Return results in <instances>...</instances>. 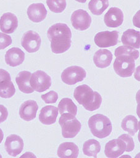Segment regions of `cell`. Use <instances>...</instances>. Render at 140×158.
Returning <instances> with one entry per match:
<instances>
[{
    "instance_id": "obj_1",
    "label": "cell",
    "mask_w": 140,
    "mask_h": 158,
    "mask_svg": "<svg viewBox=\"0 0 140 158\" xmlns=\"http://www.w3.org/2000/svg\"><path fill=\"white\" fill-rule=\"evenodd\" d=\"M47 37L51 41L52 52L55 54L65 52L71 46L72 32L65 23H57L49 27Z\"/></svg>"
},
{
    "instance_id": "obj_2",
    "label": "cell",
    "mask_w": 140,
    "mask_h": 158,
    "mask_svg": "<svg viewBox=\"0 0 140 158\" xmlns=\"http://www.w3.org/2000/svg\"><path fill=\"white\" fill-rule=\"evenodd\" d=\"M75 100L89 111H94L99 109L102 103L101 94L94 91L87 85H81L75 88L73 93Z\"/></svg>"
},
{
    "instance_id": "obj_3",
    "label": "cell",
    "mask_w": 140,
    "mask_h": 158,
    "mask_svg": "<svg viewBox=\"0 0 140 158\" xmlns=\"http://www.w3.org/2000/svg\"><path fill=\"white\" fill-rule=\"evenodd\" d=\"M88 126L92 134L100 139L107 137L112 131V125L110 119L100 114H95L89 118Z\"/></svg>"
},
{
    "instance_id": "obj_4",
    "label": "cell",
    "mask_w": 140,
    "mask_h": 158,
    "mask_svg": "<svg viewBox=\"0 0 140 158\" xmlns=\"http://www.w3.org/2000/svg\"><path fill=\"white\" fill-rule=\"evenodd\" d=\"M59 123L62 128V135L65 138H72L80 132L81 125L75 115L69 113L61 114Z\"/></svg>"
},
{
    "instance_id": "obj_5",
    "label": "cell",
    "mask_w": 140,
    "mask_h": 158,
    "mask_svg": "<svg viewBox=\"0 0 140 158\" xmlns=\"http://www.w3.org/2000/svg\"><path fill=\"white\" fill-rule=\"evenodd\" d=\"M135 68L134 59L126 55L116 57L113 62V69L115 73L121 77H129L132 75Z\"/></svg>"
},
{
    "instance_id": "obj_6",
    "label": "cell",
    "mask_w": 140,
    "mask_h": 158,
    "mask_svg": "<svg viewBox=\"0 0 140 158\" xmlns=\"http://www.w3.org/2000/svg\"><path fill=\"white\" fill-rule=\"evenodd\" d=\"M86 76L85 70L80 66L73 65L66 68L61 74V79L63 82L68 85L83 81Z\"/></svg>"
},
{
    "instance_id": "obj_7",
    "label": "cell",
    "mask_w": 140,
    "mask_h": 158,
    "mask_svg": "<svg viewBox=\"0 0 140 158\" xmlns=\"http://www.w3.org/2000/svg\"><path fill=\"white\" fill-rule=\"evenodd\" d=\"M30 83L34 91L41 93L50 88L51 78L46 72L37 70L31 75Z\"/></svg>"
},
{
    "instance_id": "obj_8",
    "label": "cell",
    "mask_w": 140,
    "mask_h": 158,
    "mask_svg": "<svg viewBox=\"0 0 140 158\" xmlns=\"http://www.w3.org/2000/svg\"><path fill=\"white\" fill-rule=\"evenodd\" d=\"M41 43V38L38 33L33 30L25 32L21 40L22 46L28 52H35L40 48Z\"/></svg>"
},
{
    "instance_id": "obj_9",
    "label": "cell",
    "mask_w": 140,
    "mask_h": 158,
    "mask_svg": "<svg viewBox=\"0 0 140 158\" xmlns=\"http://www.w3.org/2000/svg\"><path fill=\"white\" fill-rule=\"evenodd\" d=\"M118 32L117 31H103L95 35L94 41L98 47L103 48L116 45L118 43Z\"/></svg>"
},
{
    "instance_id": "obj_10",
    "label": "cell",
    "mask_w": 140,
    "mask_h": 158,
    "mask_svg": "<svg viewBox=\"0 0 140 158\" xmlns=\"http://www.w3.org/2000/svg\"><path fill=\"white\" fill-rule=\"evenodd\" d=\"M71 23L73 27L78 30L88 29L91 23V17L84 10L78 9L75 10L71 15Z\"/></svg>"
},
{
    "instance_id": "obj_11",
    "label": "cell",
    "mask_w": 140,
    "mask_h": 158,
    "mask_svg": "<svg viewBox=\"0 0 140 158\" xmlns=\"http://www.w3.org/2000/svg\"><path fill=\"white\" fill-rule=\"evenodd\" d=\"M126 144L123 140L118 138L107 142L105 146L104 153L109 158H117L125 151Z\"/></svg>"
},
{
    "instance_id": "obj_12",
    "label": "cell",
    "mask_w": 140,
    "mask_h": 158,
    "mask_svg": "<svg viewBox=\"0 0 140 158\" xmlns=\"http://www.w3.org/2000/svg\"><path fill=\"white\" fill-rule=\"evenodd\" d=\"M23 141L22 138L15 134H12L6 138L4 147L6 152L11 156L15 157L23 150Z\"/></svg>"
},
{
    "instance_id": "obj_13",
    "label": "cell",
    "mask_w": 140,
    "mask_h": 158,
    "mask_svg": "<svg viewBox=\"0 0 140 158\" xmlns=\"http://www.w3.org/2000/svg\"><path fill=\"white\" fill-rule=\"evenodd\" d=\"M105 24L111 28L120 26L123 22V14L121 9L116 7H110L104 17Z\"/></svg>"
},
{
    "instance_id": "obj_14",
    "label": "cell",
    "mask_w": 140,
    "mask_h": 158,
    "mask_svg": "<svg viewBox=\"0 0 140 158\" xmlns=\"http://www.w3.org/2000/svg\"><path fill=\"white\" fill-rule=\"evenodd\" d=\"M38 109L37 102L34 100L25 101L20 107L19 115L25 121H31L35 118Z\"/></svg>"
},
{
    "instance_id": "obj_15",
    "label": "cell",
    "mask_w": 140,
    "mask_h": 158,
    "mask_svg": "<svg viewBox=\"0 0 140 158\" xmlns=\"http://www.w3.org/2000/svg\"><path fill=\"white\" fill-rule=\"evenodd\" d=\"M18 27V19L11 12L4 14L0 18V30L5 33H12Z\"/></svg>"
},
{
    "instance_id": "obj_16",
    "label": "cell",
    "mask_w": 140,
    "mask_h": 158,
    "mask_svg": "<svg viewBox=\"0 0 140 158\" xmlns=\"http://www.w3.org/2000/svg\"><path fill=\"white\" fill-rule=\"evenodd\" d=\"M27 15L30 20L38 23L46 18L47 10L43 3H34L28 6Z\"/></svg>"
},
{
    "instance_id": "obj_17",
    "label": "cell",
    "mask_w": 140,
    "mask_h": 158,
    "mask_svg": "<svg viewBox=\"0 0 140 158\" xmlns=\"http://www.w3.org/2000/svg\"><path fill=\"white\" fill-rule=\"evenodd\" d=\"M25 53L20 48L14 47L7 51L5 54L6 63L11 66L16 67L24 61Z\"/></svg>"
},
{
    "instance_id": "obj_18",
    "label": "cell",
    "mask_w": 140,
    "mask_h": 158,
    "mask_svg": "<svg viewBox=\"0 0 140 158\" xmlns=\"http://www.w3.org/2000/svg\"><path fill=\"white\" fill-rule=\"evenodd\" d=\"M57 115V107L51 105L46 106L41 109L39 120L44 125H52L56 122Z\"/></svg>"
},
{
    "instance_id": "obj_19",
    "label": "cell",
    "mask_w": 140,
    "mask_h": 158,
    "mask_svg": "<svg viewBox=\"0 0 140 158\" xmlns=\"http://www.w3.org/2000/svg\"><path fill=\"white\" fill-rule=\"evenodd\" d=\"M113 56L112 52L105 49L97 51L93 56V61L96 67L101 69L109 67L112 62Z\"/></svg>"
},
{
    "instance_id": "obj_20",
    "label": "cell",
    "mask_w": 140,
    "mask_h": 158,
    "mask_svg": "<svg viewBox=\"0 0 140 158\" xmlns=\"http://www.w3.org/2000/svg\"><path fill=\"white\" fill-rule=\"evenodd\" d=\"M140 32L134 29H128L125 31L121 36V42L125 46L135 49L140 48Z\"/></svg>"
},
{
    "instance_id": "obj_21",
    "label": "cell",
    "mask_w": 140,
    "mask_h": 158,
    "mask_svg": "<svg viewBox=\"0 0 140 158\" xmlns=\"http://www.w3.org/2000/svg\"><path fill=\"white\" fill-rule=\"evenodd\" d=\"M78 154V146L72 142L61 143L57 149V156L61 158H76Z\"/></svg>"
},
{
    "instance_id": "obj_22",
    "label": "cell",
    "mask_w": 140,
    "mask_h": 158,
    "mask_svg": "<svg viewBox=\"0 0 140 158\" xmlns=\"http://www.w3.org/2000/svg\"><path fill=\"white\" fill-rule=\"evenodd\" d=\"M31 73L28 71H22L19 73L15 78V81L19 89L24 93H31L34 89L30 85V79Z\"/></svg>"
},
{
    "instance_id": "obj_23",
    "label": "cell",
    "mask_w": 140,
    "mask_h": 158,
    "mask_svg": "<svg viewBox=\"0 0 140 158\" xmlns=\"http://www.w3.org/2000/svg\"><path fill=\"white\" fill-rule=\"evenodd\" d=\"M121 127L124 131H127L130 135L134 136L139 128V124L134 116L129 115L123 119Z\"/></svg>"
},
{
    "instance_id": "obj_24",
    "label": "cell",
    "mask_w": 140,
    "mask_h": 158,
    "mask_svg": "<svg viewBox=\"0 0 140 158\" xmlns=\"http://www.w3.org/2000/svg\"><path fill=\"white\" fill-rule=\"evenodd\" d=\"M101 151V144L94 139H89L86 141L83 146V152L84 155L89 157H97V154Z\"/></svg>"
},
{
    "instance_id": "obj_25",
    "label": "cell",
    "mask_w": 140,
    "mask_h": 158,
    "mask_svg": "<svg viewBox=\"0 0 140 158\" xmlns=\"http://www.w3.org/2000/svg\"><path fill=\"white\" fill-rule=\"evenodd\" d=\"M57 108L60 115L64 113H69L75 116L77 114V107L70 98H64L62 99Z\"/></svg>"
},
{
    "instance_id": "obj_26",
    "label": "cell",
    "mask_w": 140,
    "mask_h": 158,
    "mask_svg": "<svg viewBox=\"0 0 140 158\" xmlns=\"http://www.w3.org/2000/svg\"><path fill=\"white\" fill-rule=\"evenodd\" d=\"M109 6V0H90L88 8L91 12L96 15H101Z\"/></svg>"
},
{
    "instance_id": "obj_27",
    "label": "cell",
    "mask_w": 140,
    "mask_h": 158,
    "mask_svg": "<svg viewBox=\"0 0 140 158\" xmlns=\"http://www.w3.org/2000/svg\"><path fill=\"white\" fill-rule=\"evenodd\" d=\"M15 88L11 79L6 80L0 82V97L9 98L14 96Z\"/></svg>"
},
{
    "instance_id": "obj_28",
    "label": "cell",
    "mask_w": 140,
    "mask_h": 158,
    "mask_svg": "<svg viewBox=\"0 0 140 158\" xmlns=\"http://www.w3.org/2000/svg\"><path fill=\"white\" fill-rule=\"evenodd\" d=\"M120 55H126L132 57L134 60L137 59L139 56V52L135 48L128 46H120L115 49V57Z\"/></svg>"
},
{
    "instance_id": "obj_29",
    "label": "cell",
    "mask_w": 140,
    "mask_h": 158,
    "mask_svg": "<svg viewBox=\"0 0 140 158\" xmlns=\"http://www.w3.org/2000/svg\"><path fill=\"white\" fill-rule=\"evenodd\" d=\"M46 4L49 9L55 13L63 12L67 6L65 0H46Z\"/></svg>"
},
{
    "instance_id": "obj_30",
    "label": "cell",
    "mask_w": 140,
    "mask_h": 158,
    "mask_svg": "<svg viewBox=\"0 0 140 158\" xmlns=\"http://www.w3.org/2000/svg\"><path fill=\"white\" fill-rule=\"evenodd\" d=\"M119 138L121 139L124 141V142L126 144V149L125 151L126 152H131L132 151L134 148V143L133 141V139L127 134H123L120 135Z\"/></svg>"
},
{
    "instance_id": "obj_31",
    "label": "cell",
    "mask_w": 140,
    "mask_h": 158,
    "mask_svg": "<svg viewBox=\"0 0 140 158\" xmlns=\"http://www.w3.org/2000/svg\"><path fill=\"white\" fill-rule=\"evenodd\" d=\"M41 97L47 104L55 103L58 99V94L54 91H50L44 94H42Z\"/></svg>"
},
{
    "instance_id": "obj_32",
    "label": "cell",
    "mask_w": 140,
    "mask_h": 158,
    "mask_svg": "<svg viewBox=\"0 0 140 158\" xmlns=\"http://www.w3.org/2000/svg\"><path fill=\"white\" fill-rule=\"evenodd\" d=\"M12 43V38L10 35L4 33H0V50L4 49Z\"/></svg>"
},
{
    "instance_id": "obj_33",
    "label": "cell",
    "mask_w": 140,
    "mask_h": 158,
    "mask_svg": "<svg viewBox=\"0 0 140 158\" xmlns=\"http://www.w3.org/2000/svg\"><path fill=\"white\" fill-rule=\"evenodd\" d=\"M8 111L7 108L2 104H0V123L4 122L7 118Z\"/></svg>"
},
{
    "instance_id": "obj_34",
    "label": "cell",
    "mask_w": 140,
    "mask_h": 158,
    "mask_svg": "<svg viewBox=\"0 0 140 158\" xmlns=\"http://www.w3.org/2000/svg\"><path fill=\"white\" fill-rule=\"evenodd\" d=\"M9 79H11L9 73L2 69H0V82Z\"/></svg>"
},
{
    "instance_id": "obj_35",
    "label": "cell",
    "mask_w": 140,
    "mask_h": 158,
    "mask_svg": "<svg viewBox=\"0 0 140 158\" xmlns=\"http://www.w3.org/2000/svg\"><path fill=\"white\" fill-rule=\"evenodd\" d=\"M4 138V133L2 132V130L0 128V143L2 142Z\"/></svg>"
},
{
    "instance_id": "obj_36",
    "label": "cell",
    "mask_w": 140,
    "mask_h": 158,
    "mask_svg": "<svg viewBox=\"0 0 140 158\" xmlns=\"http://www.w3.org/2000/svg\"><path fill=\"white\" fill-rule=\"evenodd\" d=\"M75 1H76L79 2H81V3H84L86 1V0H75Z\"/></svg>"
},
{
    "instance_id": "obj_37",
    "label": "cell",
    "mask_w": 140,
    "mask_h": 158,
    "mask_svg": "<svg viewBox=\"0 0 140 158\" xmlns=\"http://www.w3.org/2000/svg\"><path fill=\"white\" fill-rule=\"evenodd\" d=\"M0 157H2V156H1V155L0 154Z\"/></svg>"
}]
</instances>
